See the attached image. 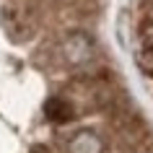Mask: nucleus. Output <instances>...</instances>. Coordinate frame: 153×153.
Listing matches in <instances>:
<instances>
[{
  "mask_svg": "<svg viewBox=\"0 0 153 153\" xmlns=\"http://www.w3.org/2000/svg\"><path fill=\"white\" fill-rule=\"evenodd\" d=\"M44 114H47V120L65 125V122H70L73 117H75V109H73V104L68 99L55 96V99H49L47 104H44Z\"/></svg>",
  "mask_w": 153,
  "mask_h": 153,
  "instance_id": "obj_3",
  "label": "nucleus"
},
{
  "mask_svg": "<svg viewBox=\"0 0 153 153\" xmlns=\"http://www.w3.org/2000/svg\"><path fill=\"white\" fill-rule=\"evenodd\" d=\"M60 57L70 68H88V65L96 62L99 57V49H96V42L91 39L86 31H70L65 34L62 42H60Z\"/></svg>",
  "mask_w": 153,
  "mask_h": 153,
  "instance_id": "obj_1",
  "label": "nucleus"
},
{
  "mask_svg": "<svg viewBox=\"0 0 153 153\" xmlns=\"http://www.w3.org/2000/svg\"><path fill=\"white\" fill-rule=\"evenodd\" d=\"M31 153H49V151L44 148V145H34V148H31Z\"/></svg>",
  "mask_w": 153,
  "mask_h": 153,
  "instance_id": "obj_5",
  "label": "nucleus"
},
{
  "mask_svg": "<svg viewBox=\"0 0 153 153\" xmlns=\"http://www.w3.org/2000/svg\"><path fill=\"white\" fill-rule=\"evenodd\" d=\"M3 24H5V29L13 39H29L31 36V24H29L26 13L16 5H8L3 10Z\"/></svg>",
  "mask_w": 153,
  "mask_h": 153,
  "instance_id": "obj_2",
  "label": "nucleus"
},
{
  "mask_svg": "<svg viewBox=\"0 0 153 153\" xmlns=\"http://www.w3.org/2000/svg\"><path fill=\"white\" fill-rule=\"evenodd\" d=\"M101 140H99L96 132H78V135L70 137V143H68V151L70 153H101Z\"/></svg>",
  "mask_w": 153,
  "mask_h": 153,
  "instance_id": "obj_4",
  "label": "nucleus"
}]
</instances>
